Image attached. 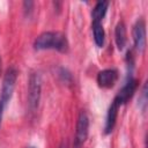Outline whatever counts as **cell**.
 Instances as JSON below:
<instances>
[{
	"label": "cell",
	"instance_id": "8",
	"mask_svg": "<svg viewBox=\"0 0 148 148\" xmlns=\"http://www.w3.org/2000/svg\"><path fill=\"white\" fill-rule=\"evenodd\" d=\"M120 108V104L113 98L111 105L109 106L108 113H106V119H105V126H104V133L105 134H110L116 125L117 121V116H118V110Z\"/></svg>",
	"mask_w": 148,
	"mask_h": 148
},
{
	"label": "cell",
	"instance_id": "2",
	"mask_svg": "<svg viewBox=\"0 0 148 148\" xmlns=\"http://www.w3.org/2000/svg\"><path fill=\"white\" fill-rule=\"evenodd\" d=\"M42 96V77L36 71L31 72L28 80V106L31 112L38 109Z\"/></svg>",
	"mask_w": 148,
	"mask_h": 148
},
{
	"label": "cell",
	"instance_id": "6",
	"mask_svg": "<svg viewBox=\"0 0 148 148\" xmlns=\"http://www.w3.org/2000/svg\"><path fill=\"white\" fill-rule=\"evenodd\" d=\"M138 84H139V81H138L136 79L130 77V79L126 81V83L123 86V88L119 90V92L117 94V96L114 97V99H116L120 105L127 103V102L130 101V98L134 95V92H135V90H136V88H138Z\"/></svg>",
	"mask_w": 148,
	"mask_h": 148
},
{
	"label": "cell",
	"instance_id": "5",
	"mask_svg": "<svg viewBox=\"0 0 148 148\" xmlns=\"http://www.w3.org/2000/svg\"><path fill=\"white\" fill-rule=\"evenodd\" d=\"M88 132H89V118L84 111H81L79 113L77 121H76V133H75V146L76 147L81 146L86 141L88 136Z\"/></svg>",
	"mask_w": 148,
	"mask_h": 148
},
{
	"label": "cell",
	"instance_id": "15",
	"mask_svg": "<svg viewBox=\"0 0 148 148\" xmlns=\"http://www.w3.org/2000/svg\"><path fill=\"white\" fill-rule=\"evenodd\" d=\"M6 109V105L0 101V127H1V123H2V117H3V111Z\"/></svg>",
	"mask_w": 148,
	"mask_h": 148
},
{
	"label": "cell",
	"instance_id": "7",
	"mask_svg": "<svg viewBox=\"0 0 148 148\" xmlns=\"http://www.w3.org/2000/svg\"><path fill=\"white\" fill-rule=\"evenodd\" d=\"M118 71L114 68H106L97 74V83L101 88H112L118 80Z\"/></svg>",
	"mask_w": 148,
	"mask_h": 148
},
{
	"label": "cell",
	"instance_id": "17",
	"mask_svg": "<svg viewBox=\"0 0 148 148\" xmlns=\"http://www.w3.org/2000/svg\"><path fill=\"white\" fill-rule=\"evenodd\" d=\"M28 148H36V147H28Z\"/></svg>",
	"mask_w": 148,
	"mask_h": 148
},
{
	"label": "cell",
	"instance_id": "1",
	"mask_svg": "<svg viewBox=\"0 0 148 148\" xmlns=\"http://www.w3.org/2000/svg\"><path fill=\"white\" fill-rule=\"evenodd\" d=\"M35 50H57L66 52L68 50V40L66 36L59 31L42 32L34 42Z\"/></svg>",
	"mask_w": 148,
	"mask_h": 148
},
{
	"label": "cell",
	"instance_id": "14",
	"mask_svg": "<svg viewBox=\"0 0 148 148\" xmlns=\"http://www.w3.org/2000/svg\"><path fill=\"white\" fill-rule=\"evenodd\" d=\"M59 75L62 77V80H64L65 82H71V81H72V75H71V73H69L67 69H65V68H60Z\"/></svg>",
	"mask_w": 148,
	"mask_h": 148
},
{
	"label": "cell",
	"instance_id": "13",
	"mask_svg": "<svg viewBox=\"0 0 148 148\" xmlns=\"http://www.w3.org/2000/svg\"><path fill=\"white\" fill-rule=\"evenodd\" d=\"M34 2L32 1H24L23 2V10H24V14L25 16H29L30 13L32 12V8H34Z\"/></svg>",
	"mask_w": 148,
	"mask_h": 148
},
{
	"label": "cell",
	"instance_id": "16",
	"mask_svg": "<svg viewBox=\"0 0 148 148\" xmlns=\"http://www.w3.org/2000/svg\"><path fill=\"white\" fill-rule=\"evenodd\" d=\"M1 66H2V60H1V56H0V73H1Z\"/></svg>",
	"mask_w": 148,
	"mask_h": 148
},
{
	"label": "cell",
	"instance_id": "12",
	"mask_svg": "<svg viewBox=\"0 0 148 148\" xmlns=\"http://www.w3.org/2000/svg\"><path fill=\"white\" fill-rule=\"evenodd\" d=\"M148 89H147V82L143 84V87H142V90H141V94H140V96H139V98H138V105H139V108L141 109V111L143 112L145 110H146V108H147V101H148V98H147V94H148V91H147Z\"/></svg>",
	"mask_w": 148,
	"mask_h": 148
},
{
	"label": "cell",
	"instance_id": "3",
	"mask_svg": "<svg viewBox=\"0 0 148 148\" xmlns=\"http://www.w3.org/2000/svg\"><path fill=\"white\" fill-rule=\"evenodd\" d=\"M16 79H17V71L15 67H9L6 69L5 75H3V80H2V86H1V96H0V101L7 106V104L9 103L12 96H13V91L15 88V83H16Z\"/></svg>",
	"mask_w": 148,
	"mask_h": 148
},
{
	"label": "cell",
	"instance_id": "10",
	"mask_svg": "<svg viewBox=\"0 0 148 148\" xmlns=\"http://www.w3.org/2000/svg\"><path fill=\"white\" fill-rule=\"evenodd\" d=\"M109 7V1H98L91 12L92 23H102Z\"/></svg>",
	"mask_w": 148,
	"mask_h": 148
},
{
	"label": "cell",
	"instance_id": "11",
	"mask_svg": "<svg viewBox=\"0 0 148 148\" xmlns=\"http://www.w3.org/2000/svg\"><path fill=\"white\" fill-rule=\"evenodd\" d=\"M92 34H94L95 44L98 47H102L105 42V31L102 23H92Z\"/></svg>",
	"mask_w": 148,
	"mask_h": 148
},
{
	"label": "cell",
	"instance_id": "9",
	"mask_svg": "<svg viewBox=\"0 0 148 148\" xmlns=\"http://www.w3.org/2000/svg\"><path fill=\"white\" fill-rule=\"evenodd\" d=\"M126 27H125V23L123 21L118 22L117 25H116V29H114V42H116V45H117V49L119 51H123L125 45H126Z\"/></svg>",
	"mask_w": 148,
	"mask_h": 148
},
{
	"label": "cell",
	"instance_id": "4",
	"mask_svg": "<svg viewBox=\"0 0 148 148\" xmlns=\"http://www.w3.org/2000/svg\"><path fill=\"white\" fill-rule=\"evenodd\" d=\"M132 37L135 49L139 52H143L146 47V22L143 18H139L133 25Z\"/></svg>",
	"mask_w": 148,
	"mask_h": 148
}]
</instances>
